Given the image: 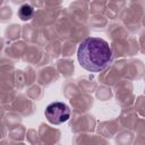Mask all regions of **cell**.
I'll return each instance as SVG.
<instances>
[{
	"label": "cell",
	"instance_id": "6da1fadb",
	"mask_svg": "<svg viewBox=\"0 0 145 145\" xmlns=\"http://www.w3.org/2000/svg\"><path fill=\"white\" fill-rule=\"evenodd\" d=\"M79 65L91 71L100 72L106 69L113 59L112 49L109 43L100 37H87L83 40L77 50Z\"/></svg>",
	"mask_w": 145,
	"mask_h": 145
},
{
	"label": "cell",
	"instance_id": "7a4b0ae2",
	"mask_svg": "<svg viewBox=\"0 0 145 145\" xmlns=\"http://www.w3.org/2000/svg\"><path fill=\"white\" fill-rule=\"evenodd\" d=\"M45 118L53 125H60L66 122L70 118V109L62 102H53L45 109Z\"/></svg>",
	"mask_w": 145,
	"mask_h": 145
},
{
	"label": "cell",
	"instance_id": "3957f363",
	"mask_svg": "<svg viewBox=\"0 0 145 145\" xmlns=\"http://www.w3.org/2000/svg\"><path fill=\"white\" fill-rule=\"evenodd\" d=\"M33 15H34V9H33V7L31 5H27V3L26 5H23L19 8V10H18V16L23 20L31 19L33 17Z\"/></svg>",
	"mask_w": 145,
	"mask_h": 145
}]
</instances>
